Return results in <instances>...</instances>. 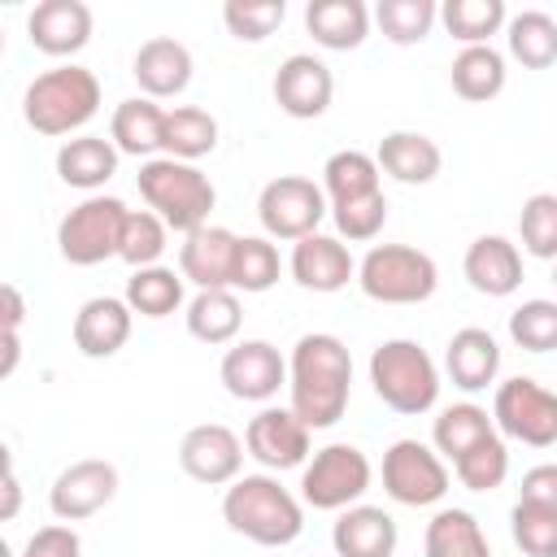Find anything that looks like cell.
I'll return each mask as SVG.
<instances>
[{
	"instance_id": "cell-1",
	"label": "cell",
	"mask_w": 557,
	"mask_h": 557,
	"mask_svg": "<svg viewBox=\"0 0 557 557\" xmlns=\"http://www.w3.org/2000/svg\"><path fill=\"white\" fill-rule=\"evenodd\" d=\"M287 405L309 431H326L352 400V352L339 335L309 331L287 357Z\"/></svg>"
},
{
	"instance_id": "cell-2",
	"label": "cell",
	"mask_w": 557,
	"mask_h": 557,
	"mask_svg": "<svg viewBox=\"0 0 557 557\" xmlns=\"http://www.w3.org/2000/svg\"><path fill=\"white\" fill-rule=\"evenodd\" d=\"M222 518L261 548H287L305 531V500L283 487L278 474H239L222 496Z\"/></svg>"
},
{
	"instance_id": "cell-3",
	"label": "cell",
	"mask_w": 557,
	"mask_h": 557,
	"mask_svg": "<svg viewBox=\"0 0 557 557\" xmlns=\"http://www.w3.org/2000/svg\"><path fill=\"white\" fill-rule=\"evenodd\" d=\"M100 109V78L87 65H52L39 78H30L22 96V117L35 135H74L83 131Z\"/></svg>"
},
{
	"instance_id": "cell-4",
	"label": "cell",
	"mask_w": 557,
	"mask_h": 557,
	"mask_svg": "<svg viewBox=\"0 0 557 557\" xmlns=\"http://www.w3.org/2000/svg\"><path fill=\"white\" fill-rule=\"evenodd\" d=\"M144 205L178 235H191L200 226H209V213L218 205V187L209 183V174L191 161H174V157H152L139 165L135 174Z\"/></svg>"
},
{
	"instance_id": "cell-5",
	"label": "cell",
	"mask_w": 557,
	"mask_h": 557,
	"mask_svg": "<svg viewBox=\"0 0 557 557\" xmlns=\"http://www.w3.org/2000/svg\"><path fill=\"white\" fill-rule=\"evenodd\" d=\"M370 387L392 413L418 418L440 400V366L418 339H383L370 352Z\"/></svg>"
},
{
	"instance_id": "cell-6",
	"label": "cell",
	"mask_w": 557,
	"mask_h": 557,
	"mask_svg": "<svg viewBox=\"0 0 557 557\" xmlns=\"http://www.w3.org/2000/svg\"><path fill=\"white\" fill-rule=\"evenodd\" d=\"M357 287L379 305H422L440 287V265L413 244H374L357 261Z\"/></svg>"
},
{
	"instance_id": "cell-7",
	"label": "cell",
	"mask_w": 557,
	"mask_h": 557,
	"mask_svg": "<svg viewBox=\"0 0 557 557\" xmlns=\"http://www.w3.org/2000/svg\"><path fill=\"white\" fill-rule=\"evenodd\" d=\"M126 218L131 209L117 196H87L57 222V252L70 265H100L122 252Z\"/></svg>"
},
{
	"instance_id": "cell-8",
	"label": "cell",
	"mask_w": 557,
	"mask_h": 557,
	"mask_svg": "<svg viewBox=\"0 0 557 557\" xmlns=\"http://www.w3.org/2000/svg\"><path fill=\"white\" fill-rule=\"evenodd\" d=\"M370 457L357 444H326L300 466V500L309 509L339 513L370 492Z\"/></svg>"
},
{
	"instance_id": "cell-9",
	"label": "cell",
	"mask_w": 557,
	"mask_h": 557,
	"mask_svg": "<svg viewBox=\"0 0 557 557\" xmlns=\"http://www.w3.org/2000/svg\"><path fill=\"white\" fill-rule=\"evenodd\" d=\"M326 213H331V200H326L322 183H313L305 174H278L257 196V218L270 239L300 244L305 235H318Z\"/></svg>"
},
{
	"instance_id": "cell-10",
	"label": "cell",
	"mask_w": 557,
	"mask_h": 557,
	"mask_svg": "<svg viewBox=\"0 0 557 557\" xmlns=\"http://www.w3.org/2000/svg\"><path fill=\"white\" fill-rule=\"evenodd\" d=\"M492 422L505 440H518L527 448H553L557 444V392L544 383L518 374L496 387Z\"/></svg>"
},
{
	"instance_id": "cell-11",
	"label": "cell",
	"mask_w": 557,
	"mask_h": 557,
	"mask_svg": "<svg viewBox=\"0 0 557 557\" xmlns=\"http://www.w3.org/2000/svg\"><path fill=\"white\" fill-rule=\"evenodd\" d=\"M383 492L396 505H409V509L440 505L444 492H448V466H444V457L431 444L396 440L383 453Z\"/></svg>"
},
{
	"instance_id": "cell-12",
	"label": "cell",
	"mask_w": 557,
	"mask_h": 557,
	"mask_svg": "<svg viewBox=\"0 0 557 557\" xmlns=\"http://www.w3.org/2000/svg\"><path fill=\"white\" fill-rule=\"evenodd\" d=\"M218 379L235 400L265 405L278 396V387H287V361L270 339H239L222 352Z\"/></svg>"
},
{
	"instance_id": "cell-13",
	"label": "cell",
	"mask_w": 557,
	"mask_h": 557,
	"mask_svg": "<svg viewBox=\"0 0 557 557\" xmlns=\"http://www.w3.org/2000/svg\"><path fill=\"white\" fill-rule=\"evenodd\" d=\"M113 496H117V466L104 457H83V461H70L52 479L48 509L57 513V522H83L100 513Z\"/></svg>"
},
{
	"instance_id": "cell-14",
	"label": "cell",
	"mask_w": 557,
	"mask_h": 557,
	"mask_svg": "<svg viewBox=\"0 0 557 557\" xmlns=\"http://www.w3.org/2000/svg\"><path fill=\"white\" fill-rule=\"evenodd\" d=\"M309 435H313V431L292 413V405H287V409H283V405H265V409L248 422L244 448H248V457L261 461L265 470L283 474V470H296V466L309 461Z\"/></svg>"
},
{
	"instance_id": "cell-15",
	"label": "cell",
	"mask_w": 557,
	"mask_h": 557,
	"mask_svg": "<svg viewBox=\"0 0 557 557\" xmlns=\"http://www.w3.org/2000/svg\"><path fill=\"white\" fill-rule=\"evenodd\" d=\"M178 466L205 487H231L244 466V440L222 422H200L178 440Z\"/></svg>"
},
{
	"instance_id": "cell-16",
	"label": "cell",
	"mask_w": 557,
	"mask_h": 557,
	"mask_svg": "<svg viewBox=\"0 0 557 557\" xmlns=\"http://www.w3.org/2000/svg\"><path fill=\"white\" fill-rule=\"evenodd\" d=\"M274 104L296 117V122H313L331 109V96H335V74L322 57L313 52H292L278 70H274Z\"/></svg>"
},
{
	"instance_id": "cell-17",
	"label": "cell",
	"mask_w": 557,
	"mask_h": 557,
	"mask_svg": "<svg viewBox=\"0 0 557 557\" xmlns=\"http://www.w3.org/2000/svg\"><path fill=\"white\" fill-rule=\"evenodd\" d=\"M91 9L83 0H39L26 17V35L44 57H74L91 39Z\"/></svg>"
},
{
	"instance_id": "cell-18",
	"label": "cell",
	"mask_w": 557,
	"mask_h": 557,
	"mask_svg": "<svg viewBox=\"0 0 557 557\" xmlns=\"http://www.w3.org/2000/svg\"><path fill=\"white\" fill-rule=\"evenodd\" d=\"M292 278L305 292H339L357 278V261L348 252V244L339 235H305L300 244H292V261H287Z\"/></svg>"
},
{
	"instance_id": "cell-19",
	"label": "cell",
	"mask_w": 557,
	"mask_h": 557,
	"mask_svg": "<svg viewBox=\"0 0 557 557\" xmlns=\"http://www.w3.org/2000/svg\"><path fill=\"white\" fill-rule=\"evenodd\" d=\"M191 52L183 39L174 35H152L139 44L135 61H131V74L139 83V91L148 100H170V96H183L187 83H191Z\"/></svg>"
},
{
	"instance_id": "cell-20",
	"label": "cell",
	"mask_w": 557,
	"mask_h": 557,
	"mask_svg": "<svg viewBox=\"0 0 557 557\" xmlns=\"http://www.w3.org/2000/svg\"><path fill=\"white\" fill-rule=\"evenodd\" d=\"M235 248H239V235L235 231H226V226H200V231L183 235V244H178V274L196 292L231 287Z\"/></svg>"
},
{
	"instance_id": "cell-21",
	"label": "cell",
	"mask_w": 557,
	"mask_h": 557,
	"mask_svg": "<svg viewBox=\"0 0 557 557\" xmlns=\"http://www.w3.org/2000/svg\"><path fill=\"white\" fill-rule=\"evenodd\" d=\"M135 326V309L122 296H91L74 313V348L91 361H104L126 348Z\"/></svg>"
},
{
	"instance_id": "cell-22",
	"label": "cell",
	"mask_w": 557,
	"mask_h": 557,
	"mask_svg": "<svg viewBox=\"0 0 557 557\" xmlns=\"http://www.w3.org/2000/svg\"><path fill=\"white\" fill-rule=\"evenodd\" d=\"M461 274L479 296H513L522 287V252L505 235H479L461 257Z\"/></svg>"
},
{
	"instance_id": "cell-23",
	"label": "cell",
	"mask_w": 557,
	"mask_h": 557,
	"mask_svg": "<svg viewBox=\"0 0 557 557\" xmlns=\"http://www.w3.org/2000/svg\"><path fill=\"white\" fill-rule=\"evenodd\" d=\"M396 544H400L396 518L379 505H348L331 527L335 557H396Z\"/></svg>"
},
{
	"instance_id": "cell-24",
	"label": "cell",
	"mask_w": 557,
	"mask_h": 557,
	"mask_svg": "<svg viewBox=\"0 0 557 557\" xmlns=\"http://www.w3.org/2000/svg\"><path fill=\"white\" fill-rule=\"evenodd\" d=\"M379 170L392 174L396 183H409V187H422V183H435V174L444 170V152L431 135L422 131H387L379 139V152H374Z\"/></svg>"
},
{
	"instance_id": "cell-25",
	"label": "cell",
	"mask_w": 557,
	"mask_h": 557,
	"mask_svg": "<svg viewBox=\"0 0 557 557\" xmlns=\"http://www.w3.org/2000/svg\"><path fill=\"white\" fill-rule=\"evenodd\" d=\"M444 370H448L453 387L483 392L500 374V344H496V335L483 331V326H461L448 339V348H444Z\"/></svg>"
},
{
	"instance_id": "cell-26",
	"label": "cell",
	"mask_w": 557,
	"mask_h": 557,
	"mask_svg": "<svg viewBox=\"0 0 557 557\" xmlns=\"http://www.w3.org/2000/svg\"><path fill=\"white\" fill-rule=\"evenodd\" d=\"M370 22L374 13L361 0H309L305 4V30L313 35L318 48H331V52L361 48L370 35Z\"/></svg>"
},
{
	"instance_id": "cell-27",
	"label": "cell",
	"mask_w": 557,
	"mask_h": 557,
	"mask_svg": "<svg viewBox=\"0 0 557 557\" xmlns=\"http://www.w3.org/2000/svg\"><path fill=\"white\" fill-rule=\"evenodd\" d=\"M117 148L113 139L104 135H74L57 148V178L65 187H78V191H91L100 196V187L117 174Z\"/></svg>"
},
{
	"instance_id": "cell-28",
	"label": "cell",
	"mask_w": 557,
	"mask_h": 557,
	"mask_svg": "<svg viewBox=\"0 0 557 557\" xmlns=\"http://www.w3.org/2000/svg\"><path fill=\"white\" fill-rule=\"evenodd\" d=\"M161 131H165V109L148 96L122 100L109 117V139L126 157H144V161L161 157Z\"/></svg>"
},
{
	"instance_id": "cell-29",
	"label": "cell",
	"mask_w": 557,
	"mask_h": 557,
	"mask_svg": "<svg viewBox=\"0 0 557 557\" xmlns=\"http://www.w3.org/2000/svg\"><path fill=\"white\" fill-rule=\"evenodd\" d=\"M505 78H509V70H505V52H496L492 44L461 48V52L453 57V70H448L453 91H457L461 100H470V104H487V100H496V96L505 91Z\"/></svg>"
},
{
	"instance_id": "cell-30",
	"label": "cell",
	"mask_w": 557,
	"mask_h": 557,
	"mask_svg": "<svg viewBox=\"0 0 557 557\" xmlns=\"http://www.w3.org/2000/svg\"><path fill=\"white\" fill-rule=\"evenodd\" d=\"M218 148V117L200 104H174L165 109V131H161V157L174 161H200Z\"/></svg>"
},
{
	"instance_id": "cell-31",
	"label": "cell",
	"mask_w": 557,
	"mask_h": 557,
	"mask_svg": "<svg viewBox=\"0 0 557 557\" xmlns=\"http://www.w3.org/2000/svg\"><path fill=\"white\" fill-rule=\"evenodd\" d=\"M187 335L200 339V344H231L244 326V305H239V292L231 287H213V292H196L187 300Z\"/></svg>"
},
{
	"instance_id": "cell-32",
	"label": "cell",
	"mask_w": 557,
	"mask_h": 557,
	"mask_svg": "<svg viewBox=\"0 0 557 557\" xmlns=\"http://www.w3.org/2000/svg\"><path fill=\"white\" fill-rule=\"evenodd\" d=\"M422 557H492V544L470 509H440L426 522Z\"/></svg>"
},
{
	"instance_id": "cell-33",
	"label": "cell",
	"mask_w": 557,
	"mask_h": 557,
	"mask_svg": "<svg viewBox=\"0 0 557 557\" xmlns=\"http://www.w3.org/2000/svg\"><path fill=\"white\" fill-rule=\"evenodd\" d=\"M487 435H496V422L483 405L474 400H461V405H448L440 409L435 426H431V448L444 457V461H457L461 453H470L474 444H483Z\"/></svg>"
},
{
	"instance_id": "cell-34",
	"label": "cell",
	"mask_w": 557,
	"mask_h": 557,
	"mask_svg": "<svg viewBox=\"0 0 557 557\" xmlns=\"http://www.w3.org/2000/svg\"><path fill=\"white\" fill-rule=\"evenodd\" d=\"M379 174H383V170H379V161H374L370 152H361V148H339V152H331L326 165H322V191H326L331 205L361 200V196L383 191V187H379Z\"/></svg>"
},
{
	"instance_id": "cell-35",
	"label": "cell",
	"mask_w": 557,
	"mask_h": 557,
	"mask_svg": "<svg viewBox=\"0 0 557 557\" xmlns=\"http://www.w3.org/2000/svg\"><path fill=\"white\" fill-rule=\"evenodd\" d=\"M509 57L522 61L527 70H548L557 65V17L544 9H522L505 26Z\"/></svg>"
},
{
	"instance_id": "cell-36",
	"label": "cell",
	"mask_w": 557,
	"mask_h": 557,
	"mask_svg": "<svg viewBox=\"0 0 557 557\" xmlns=\"http://www.w3.org/2000/svg\"><path fill=\"white\" fill-rule=\"evenodd\" d=\"M440 22L461 48H479L509 26V9L505 0H448L440 4Z\"/></svg>"
},
{
	"instance_id": "cell-37",
	"label": "cell",
	"mask_w": 557,
	"mask_h": 557,
	"mask_svg": "<svg viewBox=\"0 0 557 557\" xmlns=\"http://www.w3.org/2000/svg\"><path fill=\"white\" fill-rule=\"evenodd\" d=\"M183 283L187 278L170 265H144V270H131L122 300L139 318H170L174 309H183Z\"/></svg>"
},
{
	"instance_id": "cell-38",
	"label": "cell",
	"mask_w": 557,
	"mask_h": 557,
	"mask_svg": "<svg viewBox=\"0 0 557 557\" xmlns=\"http://www.w3.org/2000/svg\"><path fill=\"white\" fill-rule=\"evenodd\" d=\"M278 274H283V261H278V248L270 244V235H239L231 292H244V296L270 292L278 283Z\"/></svg>"
},
{
	"instance_id": "cell-39",
	"label": "cell",
	"mask_w": 557,
	"mask_h": 557,
	"mask_svg": "<svg viewBox=\"0 0 557 557\" xmlns=\"http://www.w3.org/2000/svg\"><path fill=\"white\" fill-rule=\"evenodd\" d=\"M374 22L392 44L409 48V44H422L431 35V26L440 22V4L435 0H379Z\"/></svg>"
},
{
	"instance_id": "cell-40",
	"label": "cell",
	"mask_w": 557,
	"mask_h": 557,
	"mask_svg": "<svg viewBox=\"0 0 557 557\" xmlns=\"http://www.w3.org/2000/svg\"><path fill=\"white\" fill-rule=\"evenodd\" d=\"M453 474L461 479V487L470 492H496L505 479H509V448H505V435H487L483 444H474L470 453H461L453 461Z\"/></svg>"
},
{
	"instance_id": "cell-41",
	"label": "cell",
	"mask_w": 557,
	"mask_h": 557,
	"mask_svg": "<svg viewBox=\"0 0 557 557\" xmlns=\"http://www.w3.org/2000/svg\"><path fill=\"white\" fill-rule=\"evenodd\" d=\"M522 248L540 261H557V191H535L522 200L518 213Z\"/></svg>"
},
{
	"instance_id": "cell-42",
	"label": "cell",
	"mask_w": 557,
	"mask_h": 557,
	"mask_svg": "<svg viewBox=\"0 0 557 557\" xmlns=\"http://www.w3.org/2000/svg\"><path fill=\"white\" fill-rule=\"evenodd\" d=\"M170 244V226L152 213V209H131L126 218V231H122V261L131 270H144V265H161V252Z\"/></svg>"
},
{
	"instance_id": "cell-43",
	"label": "cell",
	"mask_w": 557,
	"mask_h": 557,
	"mask_svg": "<svg viewBox=\"0 0 557 557\" xmlns=\"http://www.w3.org/2000/svg\"><path fill=\"white\" fill-rule=\"evenodd\" d=\"M287 17L283 0H226L222 4V22L239 44H261L270 39Z\"/></svg>"
},
{
	"instance_id": "cell-44",
	"label": "cell",
	"mask_w": 557,
	"mask_h": 557,
	"mask_svg": "<svg viewBox=\"0 0 557 557\" xmlns=\"http://www.w3.org/2000/svg\"><path fill=\"white\" fill-rule=\"evenodd\" d=\"M509 339L527 352H553L557 348V300H522L509 313Z\"/></svg>"
},
{
	"instance_id": "cell-45",
	"label": "cell",
	"mask_w": 557,
	"mask_h": 557,
	"mask_svg": "<svg viewBox=\"0 0 557 557\" xmlns=\"http://www.w3.org/2000/svg\"><path fill=\"white\" fill-rule=\"evenodd\" d=\"M509 531H513V544L527 557H557V513L553 509L518 500L513 513H509Z\"/></svg>"
},
{
	"instance_id": "cell-46",
	"label": "cell",
	"mask_w": 557,
	"mask_h": 557,
	"mask_svg": "<svg viewBox=\"0 0 557 557\" xmlns=\"http://www.w3.org/2000/svg\"><path fill=\"white\" fill-rule=\"evenodd\" d=\"M331 218H335V235L348 239V244H370L383 222H387V196L374 191V196H361V200H344V205H331Z\"/></svg>"
},
{
	"instance_id": "cell-47",
	"label": "cell",
	"mask_w": 557,
	"mask_h": 557,
	"mask_svg": "<svg viewBox=\"0 0 557 557\" xmlns=\"http://www.w3.org/2000/svg\"><path fill=\"white\" fill-rule=\"evenodd\" d=\"M22 557H83V540L70 522H52V527H39L26 540Z\"/></svg>"
},
{
	"instance_id": "cell-48",
	"label": "cell",
	"mask_w": 557,
	"mask_h": 557,
	"mask_svg": "<svg viewBox=\"0 0 557 557\" xmlns=\"http://www.w3.org/2000/svg\"><path fill=\"white\" fill-rule=\"evenodd\" d=\"M518 500L527 505H540V509H553L557 513V461H540L522 474V487H518Z\"/></svg>"
},
{
	"instance_id": "cell-49",
	"label": "cell",
	"mask_w": 557,
	"mask_h": 557,
	"mask_svg": "<svg viewBox=\"0 0 557 557\" xmlns=\"http://www.w3.org/2000/svg\"><path fill=\"white\" fill-rule=\"evenodd\" d=\"M0 313H4V331H22L26 300H22V287H17V283H4V287H0Z\"/></svg>"
},
{
	"instance_id": "cell-50",
	"label": "cell",
	"mask_w": 557,
	"mask_h": 557,
	"mask_svg": "<svg viewBox=\"0 0 557 557\" xmlns=\"http://www.w3.org/2000/svg\"><path fill=\"white\" fill-rule=\"evenodd\" d=\"M17 505H22V483H17V470H13V461H9V466H4V509H0V518L13 522V518H17Z\"/></svg>"
},
{
	"instance_id": "cell-51",
	"label": "cell",
	"mask_w": 557,
	"mask_h": 557,
	"mask_svg": "<svg viewBox=\"0 0 557 557\" xmlns=\"http://www.w3.org/2000/svg\"><path fill=\"white\" fill-rule=\"evenodd\" d=\"M17 357H22V331H4V361H0V379H9L17 370Z\"/></svg>"
},
{
	"instance_id": "cell-52",
	"label": "cell",
	"mask_w": 557,
	"mask_h": 557,
	"mask_svg": "<svg viewBox=\"0 0 557 557\" xmlns=\"http://www.w3.org/2000/svg\"><path fill=\"white\" fill-rule=\"evenodd\" d=\"M553 287H557V261H553Z\"/></svg>"
}]
</instances>
